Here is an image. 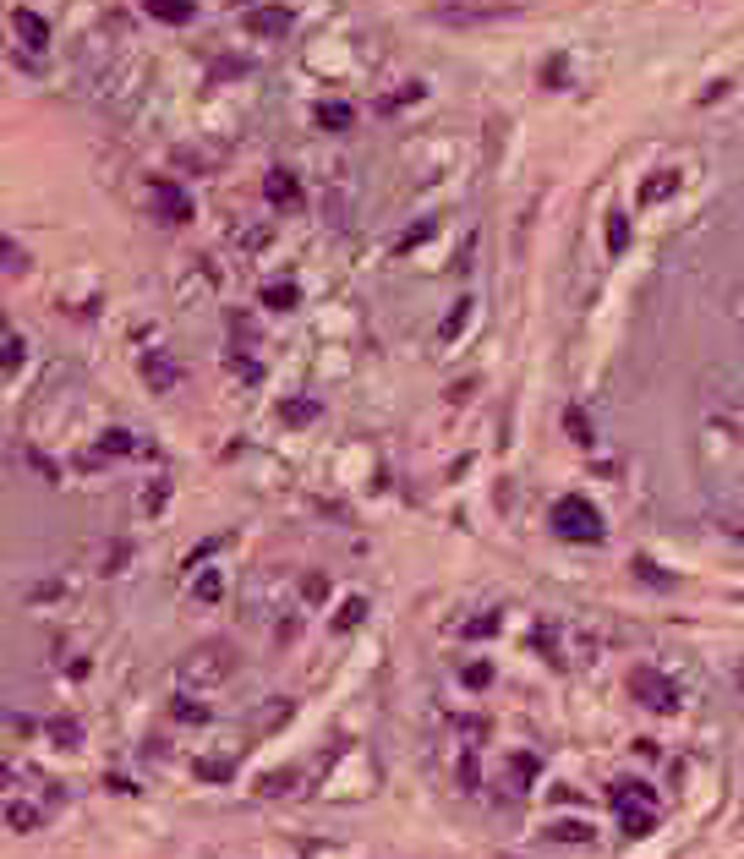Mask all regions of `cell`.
I'll return each instance as SVG.
<instances>
[{"label":"cell","mask_w":744,"mask_h":859,"mask_svg":"<svg viewBox=\"0 0 744 859\" xmlns=\"http://www.w3.org/2000/svg\"><path fill=\"white\" fill-rule=\"evenodd\" d=\"M50 734H55V745H66V750H72V745H83V728H77V723H55Z\"/></svg>","instance_id":"83f0119b"},{"label":"cell","mask_w":744,"mask_h":859,"mask_svg":"<svg viewBox=\"0 0 744 859\" xmlns=\"http://www.w3.org/2000/svg\"><path fill=\"white\" fill-rule=\"evenodd\" d=\"M263 301H269L274 312H285V307H296V301H301V290L296 285H269V290H263Z\"/></svg>","instance_id":"d6986e66"},{"label":"cell","mask_w":744,"mask_h":859,"mask_svg":"<svg viewBox=\"0 0 744 859\" xmlns=\"http://www.w3.org/2000/svg\"><path fill=\"white\" fill-rule=\"evenodd\" d=\"M619 821H624V832H630V838H646V832L657 827V805H641V810H635L630 799H619Z\"/></svg>","instance_id":"30bf717a"},{"label":"cell","mask_w":744,"mask_h":859,"mask_svg":"<svg viewBox=\"0 0 744 859\" xmlns=\"http://www.w3.org/2000/svg\"><path fill=\"white\" fill-rule=\"evenodd\" d=\"M630 695L646 706V712H662V717H673L679 712V684L668 679V673H657L651 663H641V668H630Z\"/></svg>","instance_id":"3957f363"},{"label":"cell","mask_w":744,"mask_h":859,"mask_svg":"<svg viewBox=\"0 0 744 859\" xmlns=\"http://www.w3.org/2000/svg\"><path fill=\"white\" fill-rule=\"evenodd\" d=\"M230 772H236L230 761H197V777H208V783H225Z\"/></svg>","instance_id":"d4e9b609"},{"label":"cell","mask_w":744,"mask_h":859,"mask_svg":"<svg viewBox=\"0 0 744 859\" xmlns=\"http://www.w3.org/2000/svg\"><path fill=\"white\" fill-rule=\"evenodd\" d=\"M0 252H6V280H17V274H28V252H22L17 241H6V247H0Z\"/></svg>","instance_id":"7402d4cb"},{"label":"cell","mask_w":744,"mask_h":859,"mask_svg":"<svg viewBox=\"0 0 744 859\" xmlns=\"http://www.w3.org/2000/svg\"><path fill=\"white\" fill-rule=\"evenodd\" d=\"M635 575H641L646 586H657V591H668V586H673V575H662V570H657V564H651V559H635Z\"/></svg>","instance_id":"603a6c76"},{"label":"cell","mask_w":744,"mask_h":859,"mask_svg":"<svg viewBox=\"0 0 744 859\" xmlns=\"http://www.w3.org/2000/svg\"><path fill=\"white\" fill-rule=\"evenodd\" d=\"M143 6H148V17H154V22H170V28H186V22L197 17L192 0H143Z\"/></svg>","instance_id":"ba28073f"},{"label":"cell","mask_w":744,"mask_h":859,"mask_svg":"<svg viewBox=\"0 0 744 859\" xmlns=\"http://www.w3.org/2000/svg\"><path fill=\"white\" fill-rule=\"evenodd\" d=\"M301 591H307V602H323V591H329V580H323V575H307V580H301Z\"/></svg>","instance_id":"f546056e"},{"label":"cell","mask_w":744,"mask_h":859,"mask_svg":"<svg viewBox=\"0 0 744 859\" xmlns=\"http://www.w3.org/2000/svg\"><path fill=\"white\" fill-rule=\"evenodd\" d=\"M362 619H367V602H362V597H351V602L340 608V619H334V630H356Z\"/></svg>","instance_id":"ffe728a7"},{"label":"cell","mask_w":744,"mask_h":859,"mask_svg":"<svg viewBox=\"0 0 744 859\" xmlns=\"http://www.w3.org/2000/svg\"><path fill=\"white\" fill-rule=\"evenodd\" d=\"M318 121L329 126V132H345V126H351L356 115H351V104H318Z\"/></svg>","instance_id":"e0dca14e"},{"label":"cell","mask_w":744,"mask_h":859,"mask_svg":"<svg viewBox=\"0 0 744 859\" xmlns=\"http://www.w3.org/2000/svg\"><path fill=\"white\" fill-rule=\"evenodd\" d=\"M132 433H126V427H110V433H104V455H132Z\"/></svg>","instance_id":"44dd1931"},{"label":"cell","mask_w":744,"mask_h":859,"mask_svg":"<svg viewBox=\"0 0 744 859\" xmlns=\"http://www.w3.org/2000/svg\"><path fill=\"white\" fill-rule=\"evenodd\" d=\"M11 33H17L28 50H44V44H50V28H44V17H39V11H28V6L11 11Z\"/></svg>","instance_id":"8992f818"},{"label":"cell","mask_w":744,"mask_h":859,"mask_svg":"<svg viewBox=\"0 0 744 859\" xmlns=\"http://www.w3.org/2000/svg\"><path fill=\"white\" fill-rule=\"evenodd\" d=\"M542 83H548V88H564V61L542 66Z\"/></svg>","instance_id":"1f68e13d"},{"label":"cell","mask_w":744,"mask_h":859,"mask_svg":"<svg viewBox=\"0 0 744 859\" xmlns=\"http://www.w3.org/2000/svg\"><path fill=\"white\" fill-rule=\"evenodd\" d=\"M241 22H247L252 39H285V33H290V11L285 6H252Z\"/></svg>","instance_id":"5b68a950"},{"label":"cell","mask_w":744,"mask_h":859,"mask_svg":"<svg viewBox=\"0 0 744 859\" xmlns=\"http://www.w3.org/2000/svg\"><path fill=\"white\" fill-rule=\"evenodd\" d=\"M679 192V170H657V176L641 181V192H635V203H662V197Z\"/></svg>","instance_id":"8fae6325"},{"label":"cell","mask_w":744,"mask_h":859,"mask_svg":"<svg viewBox=\"0 0 744 859\" xmlns=\"http://www.w3.org/2000/svg\"><path fill=\"white\" fill-rule=\"evenodd\" d=\"M318 416H323L318 400H285V405H279V422H285V427H312Z\"/></svg>","instance_id":"7c38bea8"},{"label":"cell","mask_w":744,"mask_h":859,"mask_svg":"<svg viewBox=\"0 0 744 859\" xmlns=\"http://www.w3.org/2000/svg\"><path fill=\"white\" fill-rule=\"evenodd\" d=\"M192 591H197V602H203V608H214V602L225 597V575H219V570H197Z\"/></svg>","instance_id":"4fadbf2b"},{"label":"cell","mask_w":744,"mask_h":859,"mask_svg":"<svg viewBox=\"0 0 744 859\" xmlns=\"http://www.w3.org/2000/svg\"><path fill=\"white\" fill-rule=\"evenodd\" d=\"M548 838L553 843H591V827H586V821H553Z\"/></svg>","instance_id":"9a60e30c"},{"label":"cell","mask_w":744,"mask_h":859,"mask_svg":"<svg viewBox=\"0 0 744 859\" xmlns=\"http://www.w3.org/2000/svg\"><path fill=\"white\" fill-rule=\"evenodd\" d=\"M493 630H498V613H482V619L465 624V635H493Z\"/></svg>","instance_id":"f1b7e54d"},{"label":"cell","mask_w":744,"mask_h":859,"mask_svg":"<svg viewBox=\"0 0 744 859\" xmlns=\"http://www.w3.org/2000/svg\"><path fill=\"white\" fill-rule=\"evenodd\" d=\"M553 531L564 542H602V515H597V504L591 498H580V493H564L553 504Z\"/></svg>","instance_id":"7a4b0ae2"},{"label":"cell","mask_w":744,"mask_h":859,"mask_svg":"<svg viewBox=\"0 0 744 859\" xmlns=\"http://www.w3.org/2000/svg\"><path fill=\"white\" fill-rule=\"evenodd\" d=\"M22 356H28V340H22L17 329H11V334H6V373H17V362H22Z\"/></svg>","instance_id":"cb8c5ba5"},{"label":"cell","mask_w":744,"mask_h":859,"mask_svg":"<svg viewBox=\"0 0 744 859\" xmlns=\"http://www.w3.org/2000/svg\"><path fill=\"white\" fill-rule=\"evenodd\" d=\"M263 197H269L274 208H296V203H301V181L290 176V170H269V181H263Z\"/></svg>","instance_id":"52a82bcc"},{"label":"cell","mask_w":744,"mask_h":859,"mask_svg":"<svg viewBox=\"0 0 744 859\" xmlns=\"http://www.w3.org/2000/svg\"><path fill=\"white\" fill-rule=\"evenodd\" d=\"M143 378L154 383V389H176V383H181V367L170 362L165 351H154V356H143Z\"/></svg>","instance_id":"9c48e42d"},{"label":"cell","mask_w":744,"mask_h":859,"mask_svg":"<svg viewBox=\"0 0 744 859\" xmlns=\"http://www.w3.org/2000/svg\"><path fill=\"white\" fill-rule=\"evenodd\" d=\"M465 684H471V690H482V684H487V663H476V668H465Z\"/></svg>","instance_id":"d6a6232c"},{"label":"cell","mask_w":744,"mask_h":859,"mask_svg":"<svg viewBox=\"0 0 744 859\" xmlns=\"http://www.w3.org/2000/svg\"><path fill=\"white\" fill-rule=\"evenodd\" d=\"M6 821H11V832H33V827H39V810L22 805V799H11V805H6Z\"/></svg>","instance_id":"2e32d148"},{"label":"cell","mask_w":744,"mask_h":859,"mask_svg":"<svg viewBox=\"0 0 744 859\" xmlns=\"http://www.w3.org/2000/svg\"><path fill=\"white\" fill-rule=\"evenodd\" d=\"M734 537H739V542H744V526H739V531H734Z\"/></svg>","instance_id":"836d02e7"},{"label":"cell","mask_w":744,"mask_h":859,"mask_svg":"<svg viewBox=\"0 0 744 859\" xmlns=\"http://www.w3.org/2000/svg\"><path fill=\"white\" fill-rule=\"evenodd\" d=\"M465 318H471V307H465V301H460V307H455V312H449V318H444V329H438V334H444V340H455V334L465 329Z\"/></svg>","instance_id":"4316f807"},{"label":"cell","mask_w":744,"mask_h":859,"mask_svg":"<svg viewBox=\"0 0 744 859\" xmlns=\"http://www.w3.org/2000/svg\"><path fill=\"white\" fill-rule=\"evenodd\" d=\"M165 498H170V482H154L143 493V509H148V515H159V509H165Z\"/></svg>","instance_id":"484cf974"},{"label":"cell","mask_w":744,"mask_h":859,"mask_svg":"<svg viewBox=\"0 0 744 859\" xmlns=\"http://www.w3.org/2000/svg\"><path fill=\"white\" fill-rule=\"evenodd\" d=\"M236 646L230 641H203L192 646V652L176 663V679L186 684V690H219V684H230V673H236Z\"/></svg>","instance_id":"6da1fadb"},{"label":"cell","mask_w":744,"mask_h":859,"mask_svg":"<svg viewBox=\"0 0 744 859\" xmlns=\"http://www.w3.org/2000/svg\"><path fill=\"white\" fill-rule=\"evenodd\" d=\"M176 717H181V723H203V706H197V701H186V695H181V701H176Z\"/></svg>","instance_id":"4dcf8cb0"},{"label":"cell","mask_w":744,"mask_h":859,"mask_svg":"<svg viewBox=\"0 0 744 859\" xmlns=\"http://www.w3.org/2000/svg\"><path fill=\"white\" fill-rule=\"evenodd\" d=\"M154 214L170 219V225H186V219H192V197H186L176 181L159 176V181H154Z\"/></svg>","instance_id":"277c9868"},{"label":"cell","mask_w":744,"mask_h":859,"mask_svg":"<svg viewBox=\"0 0 744 859\" xmlns=\"http://www.w3.org/2000/svg\"><path fill=\"white\" fill-rule=\"evenodd\" d=\"M624 247H630V214H608V252L624 258Z\"/></svg>","instance_id":"5bb4252c"},{"label":"cell","mask_w":744,"mask_h":859,"mask_svg":"<svg viewBox=\"0 0 744 859\" xmlns=\"http://www.w3.org/2000/svg\"><path fill=\"white\" fill-rule=\"evenodd\" d=\"M564 433L575 438L580 449H586V444H597V433H591V422H586V416H580V411H564Z\"/></svg>","instance_id":"ac0fdd59"}]
</instances>
